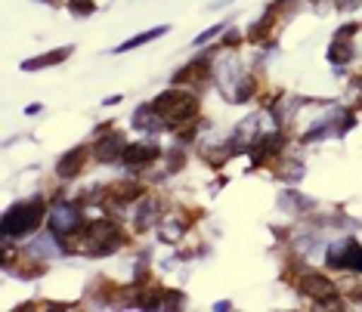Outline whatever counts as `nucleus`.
Returning <instances> with one entry per match:
<instances>
[{"label":"nucleus","instance_id":"nucleus-15","mask_svg":"<svg viewBox=\"0 0 362 312\" xmlns=\"http://www.w3.org/2000/svg\"><path fill=\"white\" fill-rule=\"evenodd\" d=\"M254 93H257V80H254V75H238L233 93H229V100L233 102H248Z\"/></svg>","mask_w":362,"mask_h":312},{"label":"nucleus","instance_id":"nucleus-8","mask_svg":"<svg viewBox=\"0 0 362 312\" xmlns=\"http://www.w3.org/2000/svg\"><path fill=\"white\" fill-rule=\"evenodd\" d=\"M124 149H127V143H124V136H121L118 130H115V133H96V145H93L96 161H103V164L121 161Z\"/></svg>","mask_w":362,"mask_h":312},{"label":"nucleus","instance_id":"nucleus-10","mask_svg":"<svg viewBox=\"0 0 362 312\" xmlns=\"http://www.w3.org/2000/svg\"><path fill=\"white\" fill-rule=\"evenodd\" d=\"M87 164V145H78V149L65 152L59 164H56V174H59V179H75L81 170H84Z\"/></svg>","mask_w":362,"mask_h":312},{"label":"nucleus","instance_id":"nucleus-17","mask_svg":"<svg viewBox=\"0 0 362 312\" xmlns=\"http://www.w3.org/2000/svg\"><path fill=\"white\" fill-rule=\"evenodd\" d=\"M146 188L136 183V179H127V183H115L112 186V198L115 201H121V204H127V201H134V198H139Z\"/></svg>","mask_w":362,"mask_h":312},{"label":"nucleus","instance_id":"nucleus-13","mask_svg":"<svg viewBox=\"0 0 362 312\" xmlns=\"http://www.w3.org/2000/svg\"><path fill=\"white\" fill-rule=\"evenodd\" d=\"M161 114L155 112V105H139V109L134 112V127L136 130H149V133H155V130H161L164 127V121H158Z\"/></svg>","mask_w":362,"mask_h":312},{"label":"nucleus","instance_id":"nucleus-7","mask_svg":"<svg viewBox=\"0 0 362 312\" xmlns=\"http://www.w3.org/2000/svg\"><path fill=\"white\" fill-rule=\"evenodd\" d=\"M211 80V59L208 56H202L199 62H189V65H183V68L174 75V84L177 87H183V84H189L192 90H199V87H204Z\"/></svg>","mask_w":362,"mask_h":312},{"label":"nucleus","instance_id":"nucleus-19","mask_svg":"<svg viewBox=\"0 0 362 312\" xmlns=\"http://www.w3.org/2000/svg\"><path fill=\"white\" fill-rule=\"evenodd\" d=\"M242 40H245V37H242V31H238V28H226L223 35H220V44H223L226 50H235Z\"/></svg>","mask_w":362,"mask_h":312},{"label":"nucleus","instance_id":"nucleus-4","mask_svg":"<svg viewBox=\"0 0 362 312\" xmlns=\"http://www.w3.org/2000/svg\"><path fill=\"white\" fill-rule=\"evenodd\" d=\"M325 263L332 269H347V272H362V248L353 238H344V241H334L325 253Z\"/></svg>","mask_w":362,"mask_h":312},{"label":"nucleus","instance_id":"nucleus-5","mask_svg":"<svg viewBox=\"0 0 362 312\" xmlns=\"http://www.w3.org/2000/svg\"><path fill=\"white\" fill-rule=\"evenodd\" d=\"M298 287L307 294V297L316 300L319 306H337V287H334L332 278H325L319 272H307V275H300Z\"/></svg>","mask_w":362,"mask_h":312},{"label":"nucleus","instance_id":"nucleus-2","mask_svg":"<svg viewBox=\"0 0 362 312\" xmlns=\"http://www.w3.org/2000/svg\"><path fill=\"white\" fill-rule=\"evenodd\" d=\"M44 213H47L44 198H31V201L13 204V208L4 213L0 235H4V238H25V235H31V232H35V229L40 226Z\"/></svg>","mask_w":362,"mask_h":312},{"label":"nucleus","instance_id":"nucleus-23","mask_svg":"<svg viewBox=\"0 0 362 312\" xmlns=\"http://www.w3.org/2000/svg\"><path fill=\"white\" fill-rule=\"evenodd\" d=\"M180 167H183V152L168 155V170H180Z\"/></svg>","mask_w":362,"mask_h":312},{"label":"nucleus","instance_id":"nucleus-21","mask_svg":"<svg viewBox=\"0 0 362 312\" xmlns=\"http://www.w3.org/2000/svg\"><path fill=\"white\" fill-rule=\"evenodd\" d=\"M291 4H298V0H276V4H269V6H267V13H269V16H279V13L291 10Z\"/></svg>","mask_w":362,"mask_h":312},{"label":"nucleus","instance_id":"nucleus-14","mask_svg":"<svg viewBox=\"0 0 362 312\" xmlns=\"http://www.w3.org/2000/svg\"><path fill=\"white\" fill-rule=\"evenodd\" d=\"M273 19L276 16H269L267 13V19H260L257 25H251L248 28V44H257V47H269V37H273Z\"/></svg>","mask_w":362,"mask_h":312},{"label":"nucleus","instance_id":"nucleus-24","mask_svg":"<svg viewBox=\"0 0 362 312\" xmlns=\"http://www.w3.org/2000/svg\"><path fill=\"white\" fill-rule=\"evenodd\" d=\"M229 4H233V0H211V10H220V6H229Z\"/></svg>","mask_w":362,"mask_h":312},{"label":"nucleus","instance_id":"nucleus-22","mask_svg":"<svg viewBox=\"0 0 362 312\" xmlns=\"http://www.w3.org/2000/svg\"><path fill=\"white\" fill-rule=\"evenodd\" d=\"M334 4H337V10L341 13H353L356 6H362V0H334Z\"/></svg>","mask_w":362,"mask_h":312},{"label":"nucleus","instance_id":"nucleus-20","mask_svg":"<svg viewBox=\"0 0 362 312\" xmlns=\"http://www.w3.org/2000/svg\"><path fill=\"white\" fill-rule=\"evenodd\" d=\"M69 10L78 16H90V13H96V4L93 0H69Z\"/></svg>","mask_w":362,"mask_h":312},{"label":"nucleus","instance_id":"nucleus-18","mask_svg":"<svg viewBox=\"0 0 362 312\" xmlns=\"http://www.w3.org/2000/svg\"><path fill=\"white\" fill-rule=\"evenodd\" d=\"M229 28V22H217V25H211V28H204L202 31V35L199 37H195L192 40V47H204V44H208V40H214V37H220V35H223V31Z\"/></svg>","mask_w":362,"mask_h":312},{"label":"nucleus","instance_id":"nucleus-1","mask_svg":"<svg viewBox=\"0 0 362 312\" xmlns=\"http://www.w3.org/2000/svg\"><path fill=\"white\" fill-rule=\"evenodd\" d=\"M152 105L161 114L164 127H170V130H183L189 124H195V114H199V96L183 93V90H168Z\"/></svg>","mask_w":362,"mask_h":312},{"label":"nucleus","instance_id":"nucleus-12","mask_svg":"<svg viewBox=\"0 0 362 312\" xmlns=\"http://www.w3.org/2000/svg\"><path fill=\"white\" fill-rule=\"evenodd\" d=\"M168 25H158V28H149V31H143V35H136V37H130V40H124V44H118L115 47V56H121V53H130V50H136V47H143V44H152V40H158V37H164L168 35Z\"/></svg>","mask_w":362,"mask_h":312},{"label":"nucleus","instance_id":"nucleus-9","mask_svg":"<svg viewBox=\"0 0 362 312\" xmlns=\"http://www.w3.org/2000/svg\"><path fill=\"white\" fill-rule=\"evenodd\" d=\"M158 155H161V149L155 143H127L121 161H124L127 167H146V164H152Z\"/></svg>","mask_w":362,"mask_h":312},{"label":"nucleus","instance_id":"nucleus-3","mask_svg":"<svg viewBox=\"0 0 362 312\" xmlns=\"http://www.w3.org/2000/svg\"><path fill=\"white\" fill-rule=\"evenodd\" d=\"M47 223H50V232L56 238H75L81 229H84V217H81V208L71 201H59L53 204L50 217H47Z\"/></svg>","mask_w":362,"mask_h":312},{"label":"nucleus","instance_id":"nucleus-6","mask_svg":"<svg viewBox=\"0 0 362 312\" xmlns=\"http://www.w3.org/2000/svg\"><path fill=\"white\" fill-rule=\"evenodd\" d=\"M356 22H350V25L337 28L334 31V40L332 47H328V62L334 65V68H344L350 59H353V35H356Z\"/></svg>","mask_w":362,"mask_h":312},{"label":"nucleus","instance_id":"nucleus-11","mask_svg":"<svg viewBox=\"0 0 362 312\" xmlns=\"http://www.w3.org/2000/svg\"><path fill=\"white\" fill-rule=\"evenodd\" d=\"M71 53H75V47H59V50L40 53V56H35V59H25V62H22V71H37V68H47V65H62Z\"/></svg>","mask_w":362,"mask_h":312},{"label":"nucleus","instance_id":"nucleus-16","mask_svg":"<svg viewBox=\"0 0 362 312\" xmlns=\"http://www.w3.org/2000/svg\"><path fill=\"white\" fill-rule=\"evenodd\" d=\"M155 220H158V201L146 198L143 204H139V210H136V229L139 232H146V229L155 226Z\"/></svg>","mask_w":362,"mask_h":312}]
</instances>
